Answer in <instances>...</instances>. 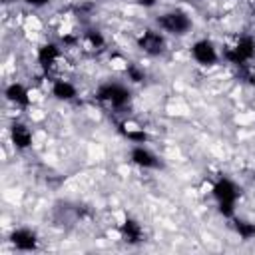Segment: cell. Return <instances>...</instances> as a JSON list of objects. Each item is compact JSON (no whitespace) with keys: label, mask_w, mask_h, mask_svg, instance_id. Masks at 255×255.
<instances>
[{"label":"cell","mask_w":255,"mask_h":255,"mask_svg":"<svg viewBox=\"0 0 255 255\" xmlns=\"http://www.w3.org/2000/svg\"><path fill=\"white\" fill-rule=\"evenodd\" d=\"M237 231L241 233V237L243 239H249V237H253L255 235V225H251V223H245V221H237Z\"/></svg>","instance_id":"obj_14"},{"label":"cell","mask_w":255,"mask_h":255,"mask_svg":"<svg viewBox=\"0 0 255 255\" xmlns=\"http://www.w3.org/2000/svg\"><path fill=\"white\" fill-rule=\"evenodd\" d=\"M128 74H129V78H131L133 82H141V80H143V74H141L135 66H128Z\"/></svg>","instance_id":"obj_15"},{"label":"cell","mask_w":255,"mask_h":255,"mask_svg":"<svg viewBox=\"0 0 255 255\" xmlns=\"http://www.w3.org/2000/svg\"><path fill=\"white\" fill-rule=\"evenodd\" d=\"M54 96L60 98V100H70V98L76 96V90L68 82H56L54 84Z\"/></svg>","instance_id":"obj_13"},{"label":"cell","mask_w":255,"mask_h":255,"mask_svg":"<svg viewBox=\"0 0 255 255\" xmlns=\"http://www.w3.org/2000/svg\"><path fill=\"white\" fill-rule=\"evenodd\" d=\"M98 98L100 100H110L114 106H124L128 100H129V92L118 84H108V86H102L98 90Z\"/></svg>","instance_id":"obj_2"},{"label":"cell","mask_w":255,"mask_h":255,"mask_svg":"<svg viewBox=\"0 0 255 255\" xmlns=\"http://www.w3.org/2000/svg\"><path fill=\"white\" fill-rule=\"evenodd\" d=\"M88 40H90L94 46H102V44H104V38H102L98 32H94V30L88 32Z\"/></svg>","instance_id":"obj_16"},{"label":"cell","mask_w":255,"mask_h":255,"mask_svg":"<svg viewBox=\"0 0 255 255\" xmlns=\"http://www.w3.org/2000/svg\"><path fill=\"white\" fill-rule=\"evenodd\" d=\"M28 4H34V6H42V4H46L48 0H26Z\"/></svg>","instance_id":"obj_19"},{"label":"cell","mask_w":255,"mask_h":255,"mask_svg":"<svg viewBox=\"0 0 255 255\" xmlns=\"http://www.w3.org/2000/svg\"><path fill=\"white\" fill-rule=\"evenodd\" d=\"M12 141L18 145V147H28L30 145V141H32V135H30V131L24 128V126H14L12 128Z\"/></svg>","instance_id":"obj_9"},{"label":"cell","mask_w":255,"mask_h":255,"mask_svg":"<svg viewBox=\"0 0 255 255\" xmlns=\"http://www.w3.org/2000/svg\"><path fill=\"white\" fill-rule=\"evenodd\" d=\"M139 46H141L145 52H149V54H159V52H161V46H163V40H161V36L155 34V32H145L143 38L139 40Z\"/></svg>","instance_id":"obj_7"},{"label":"cell","mask_w":255,"mask_h":255,"mask_svg":"<svg viewBox=\"0 0 255 255\" xmlns=\"http://www.w3.org/2000/svg\"><path fill=\"white\" fill-rule=\"evenodd\" d=\"M139 4H143V6H153L155 4V0H137Z\"/></svg>","instance_id":"obj_20"},{"label":"cell","mask_w":255,"mask_h":255,"mask_svg":"<svg viewBox=\"0 0 255 255\" xmlns=\"http://www.w3.org/2000/svg\"><path fill=\"white\" fill-rule=\"evenodd\" d=\"M56 58H58V48H56L54 44L44 46V48L40 50V54H38V60H40V64H42L44 68H50Z\"/></svg>","instance_id":"obj_10"},{"label":"cell","mask_w":255,"mask_h":255,"mask_svg":"<svg viewBox=\"0 0 255 255\" xmlns=\"http://www.w3.org/2000/svg\"><path fill=\"white\" fill-rule=\"evenodd\" d=\"M122 231H124V235L128 237L129 243H137L139 237H141V227H139L135 221H131V219H128V221L122 225Z\"/></svg>","instance_id":"obj_11"},{"label":"cell","mask_w":255,"mask_h":255,"mask_svg":"<svg viewBox=\"0 0 255 255\" xmlns=\"http://www.w3.org/2000/svg\"><path fill=\"white\" fill-rule=\"evenodd\" d=\"M253 52H255V44H253V40L249 38V36H245V38H241L239 40V44L235 46V50H229L225 56H227V60H231L233 64H243L245 60H249L251 56H253Z\"/></svg>","instance_id":"obj_3"},{"label":"cell","mask_w":255,"mask_h":255,"mask_svg":"<svg viewBox=\"0 0 255 255\" xmlns=\"http://www.w3.org/2000/svg\"><path fill=\"white\" fill-rule=\"evenodd\" d=\"M128 137L129 139H135V141H143L145 139V133L143 131H128Z\"/></svg>","instance_id":"obj_18"},{"label":"cell","mask_w":255,"mask_h":255,"mask_svg":"<svg viewBox=\"0 0 255 255\" xmlns=\"http://www.w3.org/2000/svg\"><path fill=\"white\" fill-rule=\"evenodd\" d=\"M12 243L18 247V249H24V251H30L36 247V237L34 233H30L28 229H18L12 233Z\"/></svg>","instance_id":"obj_6"},{"label":"cell","mask_w":255,"mask_h":255,"mask_svg":"<svg viewBox=\"0 0 255 255\" xmlns=\"http://www.w3.org/2000/svg\"><path fill=\"white\" fill-rule=\"evenodd\" d=\"M131 159H133L137 165H143V167H155V165H157V159H155L149 151H145L143 147H135V149L131 151Z\"/></svg>","instance_id":"obj_8"},{"label":"cell","mask_w":255,"mask_h":255,"mask_svg":"<svg viewBox=\"0 0 255 255\" xmlns=\"http://www.w3.org/2000/svg\"><path fill=\"white\" fill-rule=\"evenodd\" d=\"M213 193L215 197L219 199V203H233L235 197H237V191H235V185L227 179H219L213 187Z\"/></svg>","instance_id":"obj_4"},{"label":"cell","mask_w":255,"mask_h":255,"mask_svg":"<svg viewBox=\"0 0 255 255\" xmlns=\"http://www.w3.org/2000/svg\"><path fill=\"white\" fill-rule=\"evenodd\" d=\"M157 24L161 28H165L167 32H173V34H183L187 28H189V18L181 12H171V14H165L157 20Z\"/></svg>","instance_id":"obj_1"},{"label":"cell","mask_w":255,"mask_h":255,"mask_svg":"<svg viewBox=\"0 0 255 255\" xmlns=\"http://www.w3.org/2000/svg\"><path fill=\"white\" fill-rule=\"evenodd\" d=\"M193 58L199 64H213L217 60V54H215V50L209 42H197L193 46Z\"/></svg>","instance_id":"obj_5"},{"label":"cell","mask_w":255,"mask_h":255,"mask_svg":"<svg viewBox=\"0 0 255 255\" xmlns=\"http://www.w3.org/2000/svg\"><path fill=\"white\" fill-rule=\"evenodd\" d=\"M219 211L223 213V215H233V203H219Z\"/></svg>","instance_id":"obj_17"},{"label":"cell","mask_w":255,"mask_h":255,"mask_svg":"<svg viewBox=\"0 0 255 255\" xmlns=\"http://www.w3.org/2000/svg\"><path fill=\"white\" fill-rule=\"evenodd\" d=\"M64 42H68V44H72V42H74V38H72V36H66V38H64Z\"/></svg>","instance_id":"obj_21"},{"label":"cell","mask_w":255,"mask_h":255,"mask_svg":"<svg viewBox=\"0 0 255 255\" xmlns=\"http://www.w3.org/2000/svg\"><path fill=\"white\" fill-rule=\"evenodd\" d=\"M6 96L12 100V102H18V104H28V94H26V90L20 86V84H12L8 90H6Z\"/></svg>","instance_id":"obj_12"}]
</instances>
